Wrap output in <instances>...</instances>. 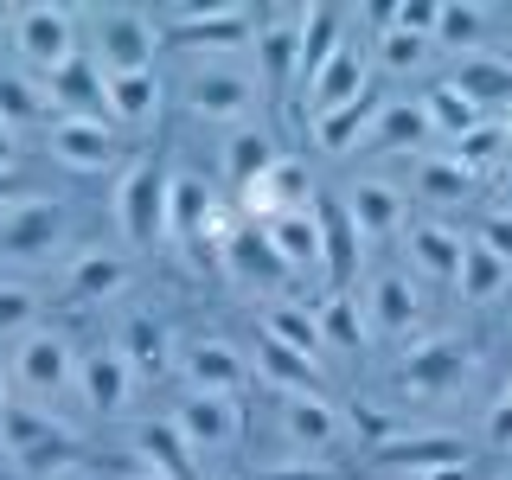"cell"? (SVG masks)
I'll list each match as a JSON object with an SVG mask.
<instances>
[{"label": "cell", "instance_id": "1", "mask_svg": "<svg viewBox=\"0 0 512 480\" xmlns=\"http://www.w3.org/2000/svg\"><path fill=\"white\" fill-rule=\"evenodd\" d=\"M0 455L20 461L26 474H58L77 461V436L64 423H52V410L26 404V397H7V410H0Z\"/></svg>", "mask_w": 512, "mask_h": 480}, {"label": "cell", "instance_id": "2", "mask_svg": "<svg viewBox=\"0 0 512 480\" xmlns=\"http://www.w3.org/2000/svg\"><path fill=\"white\" fill-rule=\"evenodd\" d=\"M7 26H13V52L45 77H58L64 64L77 58L71 7H7Z\"/></svg>", "mask_w": 512, "mask_h": 480}, {"label": "cell", "instance_id": "3", "mask_svg": "<svg viewBox=\"0 0 512 480\" xmlns=\"http://www.w3.org/2000/svg\"><path fill=\"white\" fill-rule=\"evenodd\" d=\"M167 192H173V173L160 167V160H135V167L122 173L116 218H122L128 244H154V237H167Z\"/></svg>", "mask_w": 512, "mask_h": 480}, {"label": "cell", "instance_id": "4", "mask_svg": "<svg viewBox=\"0 0 512 480\" xmlns=\"http://www.w3.org/2000/svg\"><path fill=\"white\" fill-rule=\"evenodd\" d=\"M256 13L250 7H212V13H199V7H186V13H167V26H160V39L167 45H180V52H237V45H250L256 39Z\"/></svg>", "mask_w": 512, "mask_h": 480}, {"label": "cell", "instance_id": "5", "mask_svg": "<svg viewBox=\"0 0 512 480\" xmlns=\"http://www.w3.org/2000/svg\"><path fill=\"white\" fill-rule=\"evenodd\" d=\"M186 103H192V116H205V122H244L250 103H256V77L231 58H205L199 71L186 77Z\"/></svg>", "mask_w": 512, "mask_h": 480}, {"label": "cell", "instance_id": "6", "mask_svg": "<svg viewBox=\"0 0 512 480\" xmlns=\"http://www.w3.org/2000/svg\"><path fill=\"white\" fill-rule=\"evenodd\" d=\"M13 384L26 391V404H39V397H58L77 384V352L64 333H26L20 352H13Z\"/></svg>", "mask_w": 512, "mask_h": 480}, {"label": "cell", "instance_id": "7", "mask_svg": "<svg viewBox=\"0 0 512 480\" xmlns=\"http://www.w3.org/2000/svg\"><path fill=\"white\" fill-rule=\"evenodd\" d=\"M96 64H103V77L154 71V20L148 13H135V7L96 13Z\"/></svg>", "mask_w": 512, "mask_h": 480}, {"label": "cell", "instance_id": "8", "mask_svg": "<svg viewBox=\"0 0 512 480\" xmlns=\"http://www.w3.org/2000/svg\"><path fill=\"white\" fill-rule=\"evenodd\" d=\"M135 365H128L122 346H90L84 359H77V391H84V404L96 416H122L128 397H135Z\"/></svg>", "mask_w": 512, "mask_h": 480}, {"label": "cell", "instance_id": "9", "mask_svg": "<svg viewBox=\"0 0 512 480\" xmlns=\"http://www.w3.org/2000/svg\"><path fill=\"white\" fill-rule=\"evenodd\" d=\"M218 263H224L231 282H250V288H276V282L295 276V269L276 256V244H269L263 224H237L231 237H218Z\"/></svg>", "mask_w": 512, "mask_h": 480}, {"label": "cell", "instance_id": "10", "mask_svg": "<svg viewBox=\"0 0 512 480\" xmlns=\"http://www.w3.org/2000/svg\"><path fill=\"white\" fill-rule=\"evenodd\" d=\"M173 429L192 442V455H218V448L237 442L244 416H237V397H205V391H192V397H180V410H173Z\"/></svg>", "mask_w": 512, "mask_h": 480}, {"label": "cell", "instance_id": "11", "mask_svg": "<svg viewBox=\"0 0 512 480\" xmlns=\"http://www.w3.org/2000/svg\"><path fill=\"white\" fill-rule=\"evenodd\" d=\"M64 244V212L45 199H26L13 205L7 218H0V256H20V263H32V256H52Z\"/></svg>", "mask_w": 512, "mask_h": 480}, {"label": "cell", "instance_id": "12", "mask_svg": "<svg viewBox=\"0 0 512 480\" xmlns=\"http://www.w3.org/2000/svg\"><path fill=\"white\" fill-rule=\"evenodd\" d=\"M116 128H109L103 116H58L52 122V154L64 160L71 173H103L109 160H116Z\"/></svg>", "mask_w": 512, "mask_h": 480}, {"label": "cell", "instance_id": "13", "mask_svg": "<svg viewBox=\"0 0 512 480\" xmlns=\"http://www.w3.org/2000/svg\"><path fill=\"white\" fill-rule=\"evenodd\" d=\"M468 365H474V352L461 346V340L410 346V359H404V391H416V397H442V391H455V384L468 378Z\"/></svg>", "mask_w": 512, "mask_h": 480}, {"label": "cell", "instance_id": "14", "mask_svg": "<svg viewBox=\"0 0 512 480\" xmlns=\"http://www.w3.org/2000/svg\"><path fill=\"white\" fill-rule=\"evenodd\" d=\"M282 436L295 442L301 455H327V448L346 436V416L320 391H301V397H282Z\"/></svg>", "mask_w": 512, "mask_h": 480}, {"label": "cell", "instance_id": "15", "mask_svg": "<svg viewBox=\"0 0 512 480\" xmlns=\"http://www.w3.org/2000/svg\"><path fill=\"white\" fill-rule=\"evenodd\" d=\"M180 365H186L192 391H205V397H237L250 384V365H244V352L231 340H192Z\"/></svg>", "mask_w": 512, "mask_h": 480}, {"label": "cell", "instance_id": "16", "mask_svg": "<svg viewBox=\"0 0 512 480\" xmlns=\"http://www.w3.org/2000/svg\"><path fill=\"white\" fill-rule=\"evenodd\" d=\"M384 468H404V474H461L468 468V448H461V436H397L378 448Z\"/></svg>", "mask_w": 512, "mask_h": 480}, {"label": "cell", "instance_id": "17", "mask_svg": "<svg viewBox=\"0 0 512 480\" xmlns=\"http://www.w3.org/2000/svg\"><path fill=\"white\" fill-rule=\"evenodd\" d=\"M263 231H269V244H276V256H282L288 269H320V263H327V244H320V218H314V205L269 218Z\"/></svg>", "mask_w": 512, "mask_h": 480}, {"label": "cell", "instance_id": "18", "mask_svg": "<svg viewBox=\"0 0 512 480\" xmlns=\"http://www.w3.org/2000/svg\"><path fill=\"white\" fill-rule=\"evenodd\" d=\"M135 448H141V468L160 474V480H199V468H192V442L167 423H141L135 429Z\"/></svg>", "mask_w": 512, "mask_h": 480}, {"label": "cell", "instance_id": "19", "mask_svg": "<svg viewBox=\"0 0 512 480\" xmlns=\"http://www.w3.org/2000/svg\"><path fill=\"white\" fill-rule=\"evenodd\" d=\"M346 212L359 224V237H391L397 224H404V192L391 180H359L346 192Z\"/></svg>", "mask_w": 512, "mask_h": 480}, {"label": "cell", "instance_id": "20", "mask_svg": "<svg viewBox=\"0 0 512 480\" xmlns=\"http://www.w3.org/2000/svg\"><path fill=\"white\" fill-rule=\"evenodd\" d=\"M340 45H346L340 39V7H308L301 13V71H295V84L314 90V77L340 58Z\"/></svg>", "mask_w": 512, "mask_h": 480}, {"label": "cell", "instance_id": "21", "mask_svg": "<svg viewBox=\"0 0 512 480\" xmlns=\"http://www.w3.org/2000/svg\"><path fill=\"white\" fill-rule=\"evenodd\" d=\"M205 231H212V192H205V180H192V173H173L167 237H180V244H205Z\"/></svg>", "mask_w": 512, "mask_h": 480}, {"label": "cell", "instance_id": "22", "mask_svg": "<svg viewBox=\"0 0 512 480\" xmlns=\"http://www.w3.org/2000/svg\"><path fill=\"white\" fill-rule=\"evenodd\" d=\"M256 58H263V84L269 90L295 84V71H301V13H288V20L256 32Z\"/></svg>", "mask_w": 512, "mask_h": 480}, {"label": "cell", "instance_id": "23", "mask_svg": "<svg viewBox=\"0 0 512 480\" xmlns=\"http://www.w3.org/2000/svg\"><path fill=\"white\" fill-rule=\"evenodd\" d=\"M359 96H372V90H365V58H359V45H340V58L314 77L308 109L327 116V109H346V103H359Z\"/></svg>", "mask_w": 512, "mask_h": 480}, {"label": "cell", "instance_id": "24", "mask_svg": "<svg viewBox=\"0 0 512 480\" xmlns=\"http://www.w3.org/2000/svg\"><path fill=\"white\" fill-rule=\"evenodd\" d=\"M378 109H384V96H359V103H346V109H327V116H314V141L327 154H346L352 141H372Z\"/></svg>", "mask_w": 512, "mask_h": 480}, {"label": "cell", "instance_id": "25", "mask_svg": "<svg viewBox=\"0 0 512 480\" xmlns=\"http://www.w3.org/2000/svg\"><path fill=\"white\" fill-rule=\"evenodd\" d=\"M461 250H468V237H455L448 224H410V263L423 269V276L455 282L461 276Z\"/></svg>", "mask_w": 512, "mask_h": 480}, {"label": "cell", "instance_id": "26", "mask_svg": "<svg viewBox=\"0 0 512 480\" xmlns=\"http://www.w3.org/2000/svg\"><path fill=\"white\" fill-rule=\"evenodd\" d=\"M103 103H109V116H116V122L141 128V122L160 116V77L154 71H122V77H109V84H103Z\"/></svg>", "mask_w": 512, "mask_h": 480}, {"label": "cell", "instance_id": "27", "mask_svg": "<svg viewBox=\"0 0 512 480\" xmlns=\"http://www.w3.org/2000/svg\"><path fill=\"white\" fill-rule=\"evenodd\" d=\"M276 141L263 135V128H244V135H231L224 141V173H231V186L237 192H250V186H263L269 173H276Z\"/></svg>", "mask_w": 512, "mask_h": 480}, {"label": "cell", "instance_id": "28", "mask_svg": "<svg viewBox=\"0 0 512 480\" xmlns=\"http://www.w3.org/2000/svg\"><path fill=\"white\" fill-rule=\"evenodd\" d=\"M314 218H320V244H327V269L333 282L352 276V263H359V224H352L346 199H314Z\"/></svg>", "mask_w": 512, "mask_h": 480}, {"label": "cell", "instance_id": "29", "mask_svg": "<svg viewBox=\"0 0 512 480\" xmlns=\"http://www.w3.org/2000/svg\"><path fill=\"white\" fill-rule=\"evenodd\" d=\"M455 90H468L474 103H512V64L500 52H468L448 77Z\"/></svg>", "mask_w": 512, "mask_h": 480}, {"label": "cell", "instance_id": "30", "mask_svg": "<svg viewBox=\"0 0 512 480\" xmlns=\"http://www.w3.org/2000/svg\"><path fill=\"white\" fill-rule=\"evenodd\" d=\"M429 135H436V128H429L423 96H397V103H384L378 109V128H372L378 148H416V141H429Z\"/></svg>", "mask_w": 512, "mask_h": 480}, {"label": "cell", "instance_id": "31", "mask_svg": "<svg viewBox=\"0 0 512 480\" xmlns=\"http://www.w3.org/2000/svg\"><path fill=\"white\" fill-rule=\"evenodd\" d=\"M506 282H512V263H500L480 237H468V250H461V276H455L461 301H493Z\"/></svg>", "mask_w": 512, "mask_h": 480}, {"label": "cell", "instance_id": "32", "mask_svg": "<svg viewBox=\"0 0 512 480\" xmlns=\"http://www.w3.org/2000/svg\"><path fill=\"white\" fill-rule=\"evenodd\" d=\"M423 109H429V128H436V135H448V141H461V135H474L480 128V103L468 90H455L442 77L436 90H423Z\"/></svg>", "mask_w": 512, "mask_h": 480}, {"label": "cell", "instance_id": "33", "mask_svg": "<svg viewBox=\"0 0 512 480\" xmlns=\"http://www.w3.org/2000/svg\"><path fill=\"white\" fill-rule=\"evenodd\" d=\"M256 365H263V378H269V384H282V397L320 391V365H314V359H301V352H288L282 340H269V333H263V346H256Z\"/></svg>", "mask_w": 512, "mask_h": 480}, {"label": "cell", "instance_id": "34", "mask_svg": "<svg viewBox=\"0 0 512 480\" xmlns=\"http://www.w3.org/2000/svg\"><path fill=\"white\" fill-rule=\"evenodd\" d=\"M122 282H128V263L109 256V250H84L71 263V295L77 301H109V295H122Z\"/></svg>", "mask_w": 512, "mask_h": 480}, {"label": "cell", "instance_id": "35", "mask_svg": "<svg viewBox=\"0 0 512 480\" xmlns=\"http://www.w3.org/2000/svg\"><path fill=\"white\" fill-rule=\"evenodd\" d=\"M263 333L282 340L288 352H301V359H314V352L327 346V340H320V314H308L301 301H276V308L263 314Z\"/></svg>", "mask_w": 512, "mask_h": 480}, {"label": "cell", "instance_id": "36", "mask_svg": "<svg viewBox=\"0 0 512 480\" xmlns=\"http://www.w3.org/2000/svg\"><path fill=\"white\" fill-rule=\"evenodd\" d=\"M372 320H378V333H410V320H416V282L410 276H378L372 282Z\"/></svg>", "mask_w": 512, "mask_h": 480}, {"label": "cell", "instance_id": "37", "mask_svg": "<svg viewBox=\"0 0 512 480\" xmlns=\"http://www.w3.org/2000/svg\"><path fill=\"white\" fill-rule=\"evenodd\" d=\"M45 84H52L58 103H77L71 116H84L90 103H103V84H109V77H103V64H96V58H71L58 77H45Z\"/></svg>", "mask_w": 512, "mask_h": 480}, {"label": "cell", "instance_id": "38", "mask_svg": "<svg viewBox=\"0 0 512 480\" xmlns=\"http://www.w3.org/2000/svg\"><path fill=\"white\" fill-rule=\"evenodd\" d=\"M122 352H128V365H135V372H160V365H167V327L148 320V314H135L122 327Z\"/></svg>", "mask_w": 512, "mask_h": 480}, {"label": "cell", "instance_id": "39", "mask_svg": "<svg viewBox=\"0 0 512 480\" xmlns=\"http://www.w3.org/2000/svg\"><path fill=\"white\" fill-rule=\"evenodd\" d=\"M314 314H320V340H327V346H365V320H359V308H352L346 288L327 295Z\"/></svg>", "mask_w": 512, "mask_h": 480}, {"label": "cell", "instance_id": "40", "mask_svg": "<svg viewBox=\"0 0 512 480\" xmlns=\"http://www.w3.org/2000/svg\"><path fill=\"white\" fill-rule=\"evenodd\" d=\"M39 333V295L26 282H0V340H26Z\"/></svg>", "mask_w": 512, "mask_h": 480}, {"label": "cell", "instance_id": "41", "mask_svg": "<svg viewBox=\"0 0 512 480\" xmlns=\"http://www.w3.org/2000/svg\"><path fill=\"white\" fill-rule=\"evenodd\" d=\"M39 116H45V96L32 90L20 71H0V122L26 128V122H39Z\"/></svg>", "mask_w": 512, "mask_h": 480}, {"label": "cell", "instance_id": "42", "mask_svg": "<svg viewBox=\"0 0 512 480\" xmlns=\"http://www.w3.org/2000/svg\"><path fill=\"white\" fill-rule=\"evenodd\" d=\"M378 58H384V71H391V77H410V71H423L429 39H416V32H404V26H384Z\"/></svg>", "mask_w": 512, "mask_h": 480}, {"label": "cell", "instance_id": "43", "mask_svg": "<svg viewBox=\"0 0 512 480\" xmlns=\"http://www.w3.org/2000/svg\"><path fill=\"white\" fill-rule=\"evenodd\" d=\"M506 141H512V128H493V122H480L474 135H461V141H455V160H461L468 173H480V167H493V160L506 154Z\"/></svg>", "mask_w": 512, "mask_h": 480}, {"label": "cell", "instance_id": "44", "mask_svg": "<svg viewBox=\"0 0 512 480\" xmlns=\"http://www.w3.org/2000/svg\"><path fill=\"white\" fill-rule=\"evenodd\" d=\"M416 186H423L429 199H461V192L474 186V173L448 154V160H423V167H416Z\"/></svg>", "mask_w": 512, "mask_h": 480}, {"label": "cell", "instance_id": "45", "mask_svg": "<svg viewBox=\"0 0 512 480\" xmlns=\"http://www.w3.org/2000/svg\"><path fill=\"white\" fill-rule=\"evenodd\" d=\"M480 26H487V13H480V7H442L436 39L442 45H461V58H468V52H480Z\"/></svg>", "mask_w": 512, "mask_h": 480}, {"label": "cell", "instance_id": "46", "mask_svg": "<svg viewBox=\"0 0 512 480\" xmlns=\"http://www.w3.org/2000/svg\"><path fill=\"white\" fill-rule=\"evenodd\" d=\"M474 237H480V244H487L493 256H500V263H512V218H506V212H493Z\"/></svg>", "mask_w": 512, "mask_h": 480}, {"label": "cell", "instance_id": "47", "mask_svg": "<svg viewBox=\"0 0 512 480\" xmlns=\"http://www.w3.org/2000/svg\"><path fill=\"white\" fill-rule=\"evenodd\" d=\"M480 436H487V448H506L512 455V397H500V404L487 410V429H480Z\"/></svg>", "mask_w": 512, "mask_h": 480}, {"label": "cell", "instance_id": "48", "mask_svg": "<svg viewBox=\"0 0 512 480\" xmlns=\"http://www.w3.org/2000/svg\"><path fill=\"white\" fill-rule=\"evenodd\" d=\"M256 480H340V474L320 468V461H295V468H263Z\"/></svg>", "mask_w": 512, "mask_h": 480}, {"label": "cell", "instance_id": "49", "mask_svg": "<svg viewBox=\"0 0 512 480\" xmlns=\"http://www.w3.org/2000/svg\"><path fill=\"white\" fill-rule=\"evenodd\" d=\"M13 205H26V199H20V173L0 167V212H13Z\"/></svg>", "mask_w": 512, "mask_h": 480}, {"label": "cell", "instance_id": "50", "mask_svg": "<svg viewBox=\"0 0 512 480\" xmlns=\"http://www.w3.org/2000/svg\"><path fill=\"white\" fill-rule=\"evenodd\" d=\"M13 154H20V128L0 122V167H13Z\"/></svg>", "mask_w": 512, "mask_h": 480}, {"label": "cell", "instance_id": "51", "mask_svg": "<svg viewBox=\"0 0 512 480\" xmlns=\"http://www.w3.org/2000/svg\"><path fill=\"white\" fill-rule=\"evenodd\" d=\"M500 212L512 218V173H506V180H500Z\"/></svg>", "mask_w": 512, "mask_h": 480}, {"label": "cell", "instance_id": "52", "mask_svg": "<svg viewBox=\"0 0 512 480\" xmlns=\"http://www.w3.org/2000/svg\"><path fill=\"white\" fill-rule=\"evenodd\" d=\"M0 410H7V365H0Z\"/></svg>", "mask_w": 512, "mask_h": 480}, {"label": "cell", "instance_id": "53", "mask_svg": "<svg viewBox=\"0 0 512 480\" xmlns=\"http://www.w3.org/2000/svg\"><path fill=\"white\" fill-rule=\"evenodd\" d=\"M128 480H160V474H148V468H135V474H128Z\"/></svg>", "mask_w": 512, "mask_h": 480}, {"label": "cell", "instance_id": "54", "mask_svg": "<svg viewBox=\"0 0 512 480\" xmlns=\"http://www.w3.org/2000/svg\"><path fill=\"white\" fill-rule=\"evenodd\" d=\"M500 58H506V64H512V45H506V52H500Z\"/></svg>", "mask_w": 512, "mask_h": 480}, {"label": "cell", "instance_id": "55", "mask_svg": "<svg viewBox=\"0 0 512 480\" xmlns=\"http://www.w3.org/2000/svg\"><path fill=\"white\" fill-rule=\"evenodd\" d=\"M64 480H84V474H64Z\"/></svg>", "mask_w": 512, "mask_h": 480}, {"label": "cell", "instance_id": "56", "mask_svg": "<svg viewBox=\"0 0 512 480\" xmlns=\"http://www.w3.org/2000/svg\"><path fill=\"white\" fill-rule=\"evenodd\" d=\"M404 480H423V474H404Z\"/></svg>", "mask_w": 512, "mask_h": 480}, {"label": "cell", "instance_id": "57", "mask_svg": "<svg viewBox=\"0 0 512 480\" xmlns=\"http://www.w3.org/2000/svg\"><path fill=\"white\" fill-rule=\"evenodd\" d=\"M506 397H512V384H506Z\"/></svg>", "mask_w": 512, "mask_h": 480}, {"label": "cell", "instance_id": "58", "mask_svg": "<svg viewBox=\"0 0 512 480\" xmlns=\"http://www.w3.org/2000/svg\"><path fill=\"white\" fill-rule=\"evenodd\" d=\"M218 480H231V474H218Z\"/></svg>", "mask_w": 512, "mask_h": 480}, {"label": "cell", "instance_id": "59", "mask_svg": "<svg viewBox=\"0 0 512 480\" xmlns=\"http://www.w3.org/2000/svg\"><path fill=\"white\" fill-rule=\"evenodd\" d=\"M506 480H512V474H506Z\"/></svg>", "mask_w": 512, "mask_h": 480}]
</instances>
